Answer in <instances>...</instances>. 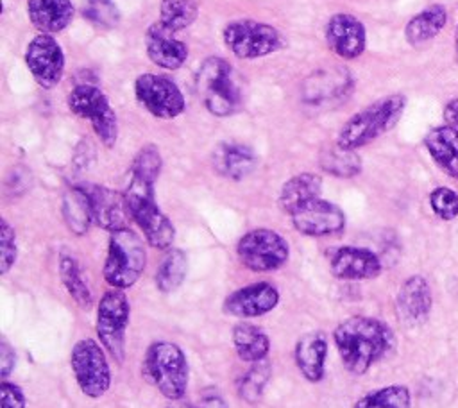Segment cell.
<instances>
[{"mask_svg":"<svg viewBox=\"0 0 458 408\" xmlns=\"http://www.w3.org/2000/svg\"><path fill=\"white\" fill-rule=\"evenodd\" d=\"M333 342L344 367L356 376L369 372L395 349V333L381 319L354 315L336 324Z\"/></svg>","mask_w":458,"mask_h":408,"instance_id":"obj_1","label":"cell"},{"mask_svg":"<svg viewBox=\"0 0 458 408\" xmlns=\"http://www.w3.org/2000/svg\"><path fill=\"white\" fill-rule=\"evenodd\" d=\"M154 186L156 181L131 172L129 183L123 190V197L129 217L141 229L145 242L154 249L166 251L174 243L175 227L157 206Z\"/></svg>","mask_w":458,"mask_h":408,"instance_id":"obj_2","label":"cell"},{"mask_svg":"<svg viewBox=\"0 0 458 408\" xmlns=\"http://www.w3.org/2000/svg\"><path fill=\"white\" fill-rule=\"evenodd\" d=\"M406 107L403 93H392L374 100L358 113H354L338 131L336 145L345 150H358L385 132H388L401 120Z\"/></svg>","mask_w":458,"mask_h":408,"instance_id":"obj_3","label":"cell"},{"mask_svg":"<svg viewBox=\"0 0 458 408\" xmlns=\"http://www.w3.org/2000/svg\"><path fill=\"white\" fill-rule=\"evenodd\" d=\"M141 372L168 401H179L188 388L190 367L184 351L168 340L152 342L143 356Z\"/></svg>","mask_w":458,"mask_h":408,"instance_id":"obj_4","label":"cell"},{"mask_svg":"<svg viewBox=\"0 0 458 408\" xmlns=\"http://www.w3.org/2000/svg\"><path fill=\"white\" fill-rule=\"evenodd\" d=\"M195 91L213 116L225 118L240 109L242 93L233 66L224 57L211 55L200 63L195 73Z\"/></svg>","mask_w":458,"mask_h":408,"instance_id":"obj_5","label":"cell"},{"mask_svg":"<svg viewBox=\"0 0 458 408\" xmlns=\"http://www.w3.org/2000/svg\"><path fill=\"white\" fill-rule=\"evenodd\" d=\"M147 265V251L141 236L131 227L113 231L102 276L111 288L127 290L141 277Z\"/></svg>","mask_w":458,"mask_h":408,"instance_id":"obj_6","label":"cell"},{"mask_svg":"<svg viewBox=\"0 0 458 408\" xmlns=\"http://www.w3.org/2000/svg\"><path fill=\"white\" fill-rule=\"evenodd\" d=\"M68 109L88 120L100 143L107 149L114 147L118 140V116L107 95L93 84H77L66 97Z\"/></svg>","mask_w":458,"mask_h":408,"instance_id":"obj_7","label":"cell"},{"mask_svg":"<svg viewBox=\"0 0 458 408\" xmlns=\"http://www.w3.org/2000/svg\"><path fill=\"white\" fill-rule=\"evenodd\" d=\"M131 320V304L127 293L120 288L107 290L97 306L95 331L107 354L122 365L125 361V336Z\"/></svg>","mask_w":458,"mask_h":408,"instance_id":"obj_8","label":"cell"},{"mask_svg":"<svg viewBox=\"0 0 458 408\" xmlns=\"http://www.w3.org/2000/svg\"><path fill=\"white\" fill-rule=\"evenodd\" d=\"M222 39L238 59H259L283 47V36L274 25L250 18L229 21L222 30Z\"/></svg>","mask_w":458,"mask_h":408,"instance_id":"obj_9","label":"cell"},{"mask_svg":"<svg viewBox=\"0 0 458 408\" xmlns=\"http://www.w3.org/2000/svg\"><path fill=\"white\" fill-rule=\"evenodd\" d=\"M106 349L93 338H81L70 351V367L79 390L91 399L102 397L111 387V367Z\"/></svg>","mask_w":458,"mask_h":408,"instance_id":"obj_10","label":"cell"},{"mask_svg":"<svg viewBox=\"0 0 458 408\" xmlns=\"http://www.w3.org/2000/svg\"><path fill=\"white\" fill-rule=\"evenodd\" d=\"M240 263L252 272H274L286 265L290 245L283 234L268 227H256L240 236L236 243Z\"/></svg>","mask_w":458,"mask_h":408,"instance_id":"obj_11","label":"cell"},{"mask_svg":"<svg viewBox=\"0 0 458 408\" xmlns=\"http://www.w3.org/2000/svg\"><path fill=\"white\" fill-rule=\"evenodd\" d=\"M134 97L143 109L161 120L177 118L186 109V98L181 88L172 79L157 73L138 75L134 81Z\"/></svg>","mask_w":458,"mask_h":408,"instance_id":"obj_12","label":"cell"},{"mask_svg":"<svg viewBox=\"0 0 458 408\" xmlns=\"http://www.w3.org/2000/svg\"><path fill=\"white\" fill-rule=\"evenodd\" d=\"M25 64L43 89H54L64 75V52L50 34H36L25 47Z\"/></svg>","mask_w":458,"mask_h":408,"instance_id":"obj_13","label":"cell"},{"mask_svg":"<svg viewBox=\"0 0 458 408\" xmlns=\"http://www.w3.org/2000/svg\"><path fill=\"white\" fill-rule=\"evenodd\" d=\"M292 225L304 236L322 238L340 234L345 229V213L336 204L318 197L290 215Z\"/></svg>","mask_w":458,"mask_h":408,"instance_id":"obj_14","label":"cell"},{"mask_svg":"<svg viewBox=\"0 0 458 408\" xmlns=\"http://www.w3.org/2000/svg\"><path fill=\"white\" fill-rule=\"evenodd\" d=\"M324 38L329 50L345 61L360 57L367 47V29L363 21L351 13H335L326 21Z\"/></svg>","mask_w":458,"mask_h":408,"instance_id":"obj_15","label":"cell"},{"mask_svg":"<svg viewBox=\"0 0 458 408\" xmlns=\"http://www.w3.org/2000/svg\"><path fill=\"white\" fill-rule=\"evenodd\" d=\"M277 304L279 290L268 281H258L231 292L222 302V311L238 319H256L270 313Z\"/></svg>","mask_w":458,"mask_h":408,"instance_id":"obj_16","label":"cell"},{"mask_svg":"<svg viewBox=\"0 0 458 408\" xmlns=\"http://www.w3.org/2000/svg\"><path fill=\"white\" fill-rule=\"evenodd\" d=\"M329 270L340 281H365L377 277L383 270V263L379 256L367 247L342 245L329 254Z\"/></svg>","mask_w":458,"mask_h":408,"instance_id":"obj_17","label":"cell"},{"mask_svg":"<svg viewBox=\"0 0 458 408\" xmlns=\"http://www.w3.org/2000/svg\"><path fill=\"white\" fill-rule=\"evenodd\" d=\"M395 308L406 326L424 324L433 308V293L428 279L420 274L406 277L397 290Z\"/></svg>","mask_w":458,"mask_h":408,"instance_id":"obj_18","label":"cell"},{"mask_svg":"<svg viewBox=\"0 0 458 408\" xmlns=\"http://www.w3.org/2000/svg\"><path fill=\"white\" fill-rule=\"evenodd\" d=\"M145 52L148 59L163 70H177L188 59V47L157 20L145 30Z\"/></svg>","mask_w":458,"mask_h":408,"instance_id":"obj_19","label":"cell"},{"mask_svg":"<svg viewBox=\"0 0 458 408\" xmlns=\"http://www.w3.org/2000/svg\"><path fill=\"white\" fill-rule=\"evenodd\" d=\"M82 186L89 197L93 222L98 227L109 233L127 227V220L131 217L127 211L123 193L114 191L102 184H82Z\"/></svg>","mask_w":458,"mask_h":408,"instance_id":"obj_20","label":"cell"},{"mask_svg":"<svg viewBox=\"0 0 458 408\" xmlns=\"http://www.w3.org/2000/svg\"><path fill=\"white\" fill-rule=\"evenodd\" d=\"M327 349V336L322 331H310L299 336L293 347V360L306 381L320 383L324 379Z\"/></svg>","mask_w":458,"mask_h":408,"instance_id":"obj_21","label":"cell"},{"mask_svg":"<svg viewBox=\"0 0 458 408\" xmlns=\"http://www.w3.org/2000/svg\"><path fill=\"white\" fill-rule=\"evenodd\" d=\"M27 16L38 34H59L75 16L72 0H27Z\"/></svg>","mask_w":458,"mask_h":408,"instance_id":"obj_22","label":"cell"},{"mask_svg":"<svg viewBox=\"0 0 458 408\" xmlns=\"http://www.w3.org/2000/svg\"><path fill=\"white\" fill-rule=\"evenodd\" d=\"M258 165L254 150L243 143L222 141L213 150V168L229 181H242Z\"/></svg>","mask_w":458,"mask_h":408,"instance_id":"obj_23","label":"cell"},{"mask_svg":"<svg viewBox=\"0 0 458 408\" xmlns=\"http://www.w3.org/2000/svg\"><path fill=\"white\" fill-rule=\"evenodd\" d=\"M322 195V177L313 172H302L292 175L283 183L277 197V204L284 215L295 213L299 208L318 199Z\"/></svg>","mask_w":458,"mask_h":408,"instance_id":"obj_24","label":"cell"},{"mask_svg":"<svg viewBox=\"0 0 458 408\" xmlns=\"http://www.w3.org/2000/svg\"><path fill=\"white\" fill-rule=\"evenodd\" d=\"M424 147L440 170L458 179V129L445 123L433 127L424 136Z\"/></svg>","mask_w":458,"mask_h":408,"instance_id":"obj_25","label":"cell"},{"mask_svg":"<svg viewBox=\"0 0 458 408\" xmlns=\"http://www.w3.org/2000/svg\"><path fill=\"white\" fill-rule=\"evenodd\" d=\"M447 23V9L442 4H431L413 14L404 25V39L411 47H420L435 39Z\"/></svg>","mask_w":458,"mask_h":408,"instance_id":"obj_26","label":"cell"},{"mask_svg":"<svg viewBox=\"0 0 458 408\" xmlns=\"http://www.w3.org/2000/svg\"><path fill=\"white\" fill-rule=\"evenodd\" d=\"M231 338L242 361L256 363L267 360L270 351V338L263 327L250 322H236L231 329Z\"/></svg>","mask_w":458,"mask_h":408,"instance_id":"obj_27","label":"cell"},{"mask_svg":"<svg viewBox=\"0 0 458 408\" xmlns=\"http://www.w3.org/2000/svg\"><path fill=\"white\" fill-rule=\"evenodd\" d=\"M63 218L73 234L82 236L88 233L89 224L93 222V215L89 197L82 184L72 186L63 195Z\"/></svg>","mask_w":458,"mask_h":408,"instance_id":"obj_28","label":"cell"},{"mask_svg":"<svg viewBox=\"0 0 458 408\" xmlns=\"http://www.w3.org/2000/svg\"><path fill=\"white\" fill-rule=\"evenodd\" d=\"M59 277L63 286L66 288L68 295L79 304L81 310H91L93 306V293L82 276L79 261L72 254L59 256Z\"/></svg>","mask_w":458,"mask_h":408,"instance_id":"obj_29","label":"cell"},{"mask_svg":"<svg viewBox=\"0 0 458 408\" xmlns=\"http://www.w3.org/2000/svg\"><path fill=\"white\" fill-rule=\"evenodd\" d=\"M186 272H188L186 252L177 247L166 249L156 270V288L161 293L175 292L182 285Z\"/></svg>","mask_w":458,"mask_h":408,"instance_id":"obj_30","label":"cell"},{"mask_svg":"<svg viewBox=\"0 0 458 408\" xmlns=\"http://www.w3.org/2000/svg\"><path fill=\"white\" fill-rule=\"evenodd\" d=\"M199 0H161L157 21L172 32H181L193 25L199 16Z\"/></svg>","mask_w":458,"mask_h":408,"instance_id":"obj_31","label":"cell"},{"mask_svg":"<svg viewBox=\"0 0 458 408\" xmlns=\"http://www.w3.org/2000/svg\"><path fill=\"white\" fill-rule=\"evenodd\" d=\"M352 408H411V392L404 385H388L361 395Z\"/></svg>","mask_w":458,"mask_h":408,"instance_id":"obj_32","label":"cell"},{"mask_svg":"<svg viewBox=\"0 0 458 408\" xmlns=\"http://www.w3.org/2000/svg\"><path fill=\"white\" fill-rule=\"evenodd\" d=\"M320 168L335 177L349 179L361 172V157L356 154V150H345L335 145L333 149L322 150Z\"/></svg>","mask_w":458,"mask_h":408,"instance_id":"obj_33","label":"cell"},{"mask_svg":"<svg viewBox=\"0 0 458 408\" xmlns=\"http://www.w3.org/2000/svg\"><path fill=\"white\" fill-rule=\"evenodd\" d=\"M270 376H272V365L268 360L250 363L247 372L236 381L238 395L249 404L258 403L263 395V390H265Z\"/></svg>","mask_w":458,"mask_h":408,"instance_id":"obj_34","label":"cell"},{"mask_svg":"<svg viewBox=\"0 0 458 408\" xmlns=\"http://www.w3.org/2000/svg\"><path fill=\"white\" fill-rule=\"evenodd\" d=\"M82 16L98 29H114L120 23V9L113 0H88Z\"/></svg>","mask_w":458,"mask_h":408,"instance_id":"obj_35","label":"cell"},{"mask_svg":"<svg viewBox=\"0 0 458 408\" xmlns=\"http://www.w3.org/2000/svg\"><path fill=\"white\" fill-rule=\"evenodd\" d=\"M161 168H163V157H161V152L156 145L152 143H147L143 145L134 159H132V165H131V172L132 174H138V175H143L150 181H157L159 174H161Z\"/></svg>","mask_w":458,"mask_h":408,"instance_id":"obj_36","label":"cell"},{"mask_svg":"<svg viewBox=\"0 0 458 408\" xmlns=\"http://www.w3.org/2000/svg\"><path fill=\"white\" fill-rule=\"evenodd\" d=\"M429 206L440 220H454L458 217V191L447 186H438L429 193Z\"/></svg>","mask_w":458,"mask_h":408,"instance_id":"obj_37","label":"cell"},{"mask_svg":"<svg viewBox=\"0 0 458 408\" xmlns=\"http://www.w3.org/2000/svg\"><path fill=\"white\" fill-rule=\"evenodd\" d=\"M18 258V243L14 227L2 218L0 220V274L5 276L16 263Z\"/></svg>","mask_w":458,"mask_h":408,"instance_id":"obj_38","label":"cell"},{"mask_svg":"<svg viewBox=\"0 0 458 408\" xmlns=\"http://www.w3.org/2000/svg\"><path fill=\"white\" fill-rule=\"evenodd\" d=\"M27 397L20 385L2 379L0 383V408H25Z\"/></svg>","mask_w":458,"mask_h":408,"instance_id":"obj_39","label":"cell"},{"mask_svg":"<svg viewBox=\"0 0 458 408\" xmlns=\"http://www.w3.org/2000/svg\"><path fill=\"white\" fill-rule=\"evenodd\" d=\"M16 367V353L14 347L7 342V338L0 340V378L7 379Z\"/></svg>","mask_w":458,"mask_h":408,"instance_id":"obj_40","label":"cell"},{"mask_svg":"<svg viewBox=\"0 0 458 408\" xmlns=\"http://www.w3.org/2000/svg\"><path fill=\"white\" fill-rule=\"evenodd\" d=\"M191 408H227V404L218 390L208 388L200 394V397L197 399V403Z\"/></svg>","mask_w":458,"mask_h":408,"instance_id":"obj_41","label":"cell"},{"mask_svg":"<svg viewBox=\"0 0 458 408\" xmlns=\"http://www.w3.org/2000/svg\"><path fill=\"white\" fill-rule=\"evenodd\" d=\"M444 122L445 125H451L458 129V97L451 98L444 107Z\"/></svg>","mask_w":458,"mask_h":408,"instance_id":"obj_42","label":"cell"},{"mask_svg":"<svg viewBox=\"0 0 458 408\" xmlns=\"http://www.w3.org/2000/svg\"><path fill=\"white\" fill-rule=\"evenodd\" d=\"M454 41H456V55H458V25H456V36H454Z\"/></svg>","mask_w":458,"mask_h":408,"instance_id":"obj_43","label":"cell"}]
</instances>
